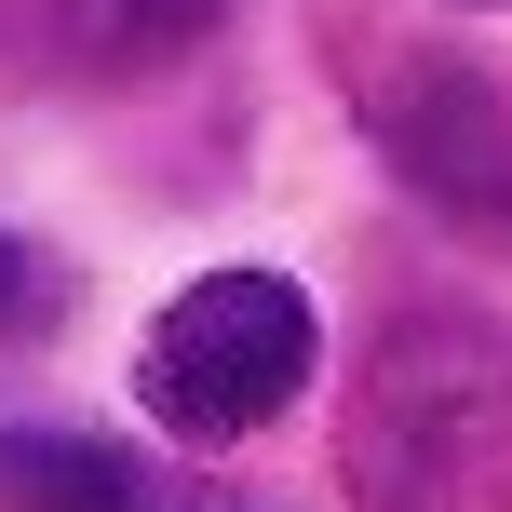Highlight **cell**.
<instances>
[{"label": "cell", "mask_w": 512, "mask_h": 512, "mask_svg": "<svg viewBox=\"0 0 512 512\" xmlns=\"http://www.w3.org/2000/svg\"><path fill=\"white\" fill-rule=\"evenodd\" d=\"M337 459L364 512H512V324L405 310L351 378Z\"/></svg>", "instance_id": "cell-1"}, {"label": "cell", "mask_w": 512, "mask_h": 512, "mask_svg": "<svg viewBox=\"0 0 512 512\" xmlns=\"http://www.w3.org/2000/svg\"><path fill=\"white\" fill-rule=\"evenodd\" d=\"M310 351L324 337H310V297L283 270H203L162 297L149 351H135V405L176 445H243L310 391Z\"/></svg>", "instance_id": "cell-2"}, {"label": "cell", "mask_w": 512, "mask_h": 512, "mask_svg": "<svg viewBox=\"0 0 512 512\" xmlns=\"http://www.w3.org/2000/svg\"><path fill=\"white\" fill-rule=\"evenodd\" d=\"M364 135L432 216L512 256V95L472 54H378L364 68Z\"/></svg>", "instance_id": "cell-3"}, {"label": "cell", "mask_w": 512, "mask_h": 512, "mask_svg": "<svg viewBox=\"0 0 512 512\" xmlns=\"http://www.w3.org/2000/svg\"><path fill=\"white\" fill-rule=\"evenodd\" d=\"M149 472L108 432H0V512H135Z\"/></svg>", "instance_id": "cell-4"}, {"label": "cell", "mask_w": 512, "mask_h": 512, "mask_svg": "<svg viewBox=\"0 0 512 512\" xmlns=\"http://www.w3.org/2000/svg\"><path fill=\"white\" fill-rule=\"evenodd\" d=\"M68 41H81V68L95 81H149V68H176V54H203L216 41V0H68Z\"/></svg>", "instance_id": "cell-5"}, {"label": "cell", "mask_w": 512, "mask_h": 512, "mask_svg": "<svg viewBox=\"0 0 512 512\" xmlns=\"http://www.w3.org/2000/svg\"><path fill=\"white\" fill-rule=\"evenodd\" d=\"M54 324H68V256L0 230V351H27V337H54Z\"/></svg>", "instance_id": "cell-6"}, {"label": "cell", "mask_w": 512, "mask_h": 512, "mask_svg": "<svg viewBox=\"0 0 512 512\" xmlns=\"http://www.w3.org/2000/svg\"><path fill=\"white\" fill-rule=\"evenodd\" d=\"M135 512H176V499H162V486H149V499H135Z\"/></svg>", "instance_id": "cell-7"}, {"label": "cell", "mask_w": 512, "mask_h": 512, "mask_svg": "<svg viewBox=\"0 0 512 512\" xmlns=\"http://www.w3.org/2000/svg\"><path fill=\"white\" fill-rule=\"evenodd\" d=\"M459 14H499V0H459Z\"/></svg>", "instance_id": "cell-8"}]
</instances>
